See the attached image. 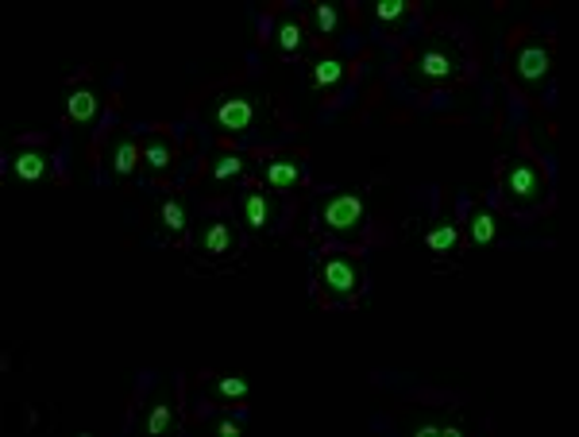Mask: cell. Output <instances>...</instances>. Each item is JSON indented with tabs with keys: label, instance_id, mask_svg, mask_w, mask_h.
Returning a JSON list of instances; mask_svg holds the SVG:
<instances>
[{
	"label": "cell",
	"instance_id": "obj_1",
	"mask_svg": "<svg viewBox=\"0 0 579 437\" xmlns=\"http://www.w3.org/2000/svg\"><path fill=\"white\" fill-rule=\"evenodd\" d=\"M205 129H213L224 139H244L274 124V97L263 89H221L201 105Z\"/></svg>",
	"mask_w": 579,
	"mask_h": 437
},
{
	"label": "cell",
	"instance_id": "obj_2",
	"mask_svg": "<svg viewBox=\"0 0 579 437\" xmlns=\"http://www.w3.org/2000/svg\"><path fill=\"white\" fill-rule=\"evenodd\" d=\"M464 70H468V51H464L460 39L448 32H433L418 51L409 54L406 82L421 94H433V89L456 86Z\"/></svg>",
	"mask_w": 579,
	"mask_h": 437
},
{
	"label": "cell",
	"instance_id": "obj_3",
	"mask_svg": "<svg viewBox=\"0 0 579 437\" xmlns=\"http://www.w3.org/2000/svg\"><path fill=\"white\" fill-rule=\"evenodd\" d=\"M371 221V194L359 190H336L324 194L309 214V229L317 236H341V241H359Z\"/></svg>",
	"mask_w": 579,
	"mask_h": 437
},
{
	"label": "cell",
	"instance_id": "obj_4",
	"mask_svg": "<svg viewBox=\"0 0 579 437\" xmlns=\"http://www.w3.org/2000/svg\"><path fill=\"white\" fill-rule=\"evenodd\" d=\"M313 291L324 306H356L367 291V267L348 252H321L313 259Z\"/></svg>",
	"mask_w": 579,
	"mask_h": 437
},
{
	"label": "cell",
	"instance_id": "obj_5",
	"mask_svg": "<svg viewBox=\"0 0 579 437\" xmlns=\"http://www.w3.org/2000/svg\"><path fill=\"white\" fill-rule=\"evenodd\" d=\"M189 252H194V267L221 271V267H229V264H239V256H244V232H239V224L229 221L224 214H213L194 224V232H189Z\"/></svg>",
	"mask_w": 579,
	"mask_h": 437
},
{
	"label": "cell",
	"instance_id": "obj_6",
	"mask_svg": "<svg viewBox=\"0 0 579 437\" xmlns=\"http://www.w3.org/2000/svg\"><path fill=\"white\" fill-rule=\"evenodd\" d=\"M498 194L506 197V206L529 214V209L549 202V174L545 167L529 159V155H510L498 163Z\"/></svg>",
	"mask_w": 579,
	"mask_h": 437
},
{
	"label": "cell",
	"instance_id": "obj_7",
	"mask_svg": "<svg viewBox=\"0 0 579 437\" xmlns=\"http://www.w3.org/2000/svg\"><path fill=\"white\" fill-rule=\"evenodd\" d=\"M232 214H236V221L244 224L247 232H259V236H267V232H274L282 224V206H279V194H271V190H259V186H247L236 194V202H232Z\"/></svg>",
	"mask_w": 579,
	"mask_h": 437
},
{
	"label": "cell",
	"instance_id": "obj_8",
	"mask_svg": "<svg viewBox=\"0 0 579 437\" xmlns=\"http://www.w3.org/2000/svg\"><path fill=\"white\" fill-rule=\"evenodd\" d=\"M556 66V47L553 39H526V44L514 47L510 54V74L518 86L526 89H537V86H545L549 74H553Z\"/></svg>",
	"mask_w": 579,
	"mask_h": 437
},
{
	"label": "cell",
	"instance_id": "obj_9",
	"mask_svg": "<svg viewBox=\"0 0 579 437\" xmlns=\"http://www.w3.org/2000/svg\"><path fill=\"white\" fill-rule=\"evenodd\" d=\"M421 248L429 252V259H433L436 271H444V267H456L464 256V248H468V241H464V229L456 221H448V217H436L433 224H429L426 232H421Z\"/></svg>",
	"mask_w": 579,
	"mask_h": 437
},
{
	"label": "cell",
	"instance_id": "obj_10",
	"mask_svg": "<svg viewBox=\"0 0 579 437\" xmlns=\"http://www.w3.org/2000/svg\"><path fill=\"white\" fill-rule=\"evenodd\" d=\"M259 179H263V186L271 190V194H294V190H306L309 167L298 151H279L263 163Z\"/></svg>",
	"mask_w": 579,
	"mask_h": 437
},
{
	"label": "cell",
	"instance_id": "obj_11",
	"mask_svg": "<svg viewBox=\"0 0 579 437\" xmlns=\"http://www.w3.org/2000/svg\"><path fill=\"white\" fill-rule=\"evenodd\" d=\"M104 167H109L112 182L128 186V182L139 174V167H144V144H139L132 132H120V136H112L109 151H104Z\"/></svg>",
	"mask_w": 579,
	"mask_h": 437
},
{
	"label": "cell",
	"instance_id": "obj_12",
	"mask_svg": "<svg viewBox=\"0 0 579 437\" xmlns=\"http://www.w3.org/2000/svg\"><path fill=\"white\" fill-rule=\"evenodd\" d=\"M271 44H274V54H279L282 62L306 59V47H309L306 20L294 16V12H282V16L274 20V27H271Z\"/></svg>",
	"mask_w": 579,
	"mask_h": 437
},
{
	"label": "cell",
	"instance_id": "obj_13",
	"mask_svg": "<svg viewBox=\"0 0 579 437\" xmlns=\"http://www.w3.org/2000/svg\"><path fill=\"white\" fill-rule=\"evenodd\" d=\"M155 221H159V236L167 244H178L186 232H194V214H189V202L178 194H162L155 202Z\"/></svg>",
	"mask_w": 579,
	"mask_h": 437
},
{
	"label": "cell",
	"instance_id": "obj_14",
	"mask_svg": "<svg viewBox=\"0 0 579 437\" xmlns=\"http://www.w3.org/2000/svg\"><path fill=\"white\" fill-rule=\"evenodd\" d=\"M306 86L321 97H333L348 86V62L336 59V54H317L306 66Z\"/></svg>",
	"mask_w": 579,
	"mask_h": 437
},
{
	"label": "cell",
	"instance_id": "obj_15",
	"mask_svg": "<svg viewBox=\"0 0 579 437\" xmlns=\"http://www.w3.org/2000/svg\"><path fill=\"white\" fill-rule=\"evenodd\" d=\"M464 241L476 244V248H491V244L503 241V221H498V214H494L491 206H483V202H471L468 221H464Z\"/></svg>",
	"mask_w": 579,
	"mask_h": 437
},
{
	"label": "cell",
	"instance_id": "obj_16",
	"mask_svg": "<svg viewBox=\"0 0 579 437\" xmlns=\"http://www.w3.org/2000/svg\"><path fill=\"white\" fill-rule=\"evenodd\" d=\"M62 117L74 124H94L101 117V94H97L89 82H77L66 89V101H62Z\"/></svg>",
	"mask_w": 579,
	"mask_h": 437
},
{
	"label": "cell",
	"instance_id": "obj_17",
	"mask_svg": "<svg viewBox=\"0 0 579 437\" xmlns=\"http://www.w3.org/2000/svg\"><path fill=\"white\" fill-rule=\"evenodd\" d=\"M174 163H178V144L171 136H162V132H151L144 139V171L151 179H167L174 171Z\"/></svg>",
	"mask_w": 579,
	"mask_h": 437
},
{
	"label": "cell",
	"instance_id": "obj_18",
	"mask_svg": "<svg viewBox=\"0 0 579 437\" xmlns=\"http://www.w3.org/2000/svg\"><path fill=\"white\" fill-rule=\"evenodd\" d=\"M12 174H16L20 182H47L54 174V163L44 147H20V151L12 155Z\"/></svg>",
	"mask_w": 579,
	"mask_h": 437
},
{
	"label": "cell",
	"instance_id": "obj_19",
	"mask_svg": "<svg viewBox=\"0 0 579 437\" xmlns=\"http://www.w3.org/2000/svg\"><path fill=\"white\" fill-rule=\"evenodd\" d=\"M205 394L213 399L217 406H244L251 403V384H247L244 376H213L209 384H205Z\"/></svg>",
	"mask_w": 579,
	"mask_h": 437
},
{
	"label": "cell",
	"instance_id": "obj_20",
	"mask_svg": "<svg viewBox=\"0 0 579 437\" xmlns=\"http://www.w3.org/2000/svg\"><path fill=\"white\" fill-rule=\"evenodd\" d=\"M371 12H375V24L391 27V32H406L414 24V4L409 0H379Z\"/></svg>",
	"mask_w": 579,
	"mask_h": 437
},
{
	"label": "cell",
	"instance_id": "obj_21",
	"mask_svg": "<svg viewBox=\"0 0 579 437\" xmlns=\"http://www.w3.org/2000/svg\"><path fill=\"white\" fill-rule=\"evenodd\" d=\"M244 174H247V159L236 151L217 155L213 167H209V182H213V186H232V182H239Z\"/></svg>",
	"mask_w": 579,
	"mask_h": 437
},
{
	"label": "cell",
	"instance_id": "obj_22",
	"mask_svg": "<svg viewBox=\"0 0 579 437\" xmlns=\"http://www.w3.org/2000/svg\"><path fill=\"white\" fill-rule=\"evenodd\" d=\"M144 429H147V434H178L182 418H178V411H174L171 399H159V403L151 406V414H147Z\"/></svg>",
	"mask_w": 579,
	"mask_h": 437
},
{
	"label": "cell",
	"instance_id": "obj_23",
	"mask_svg": "<svg viewBox=\"0 0 579 437\" xmlns=\"http://www.w3.org/2000/svg\"><path fill=\"white\" fill-rule=\"evenodd\" d=\"M409 434H414V437H460L464 434V422L418 418V422H409Z\"/></svg>",
	"mask_w": 579,
	"mask_h": 437
},
{
	"label": "cell",
	"instance_id": "obj_24",
	"mask_svg": "<svg viewBox=\"0 0 579 437\" xmlns=\"http://www.w3.org/2000/svg\"><path fill=\"white\" fill-rule=\"evenodd\" d=\"M313 32L317 39H333L341 32V12L336 4H313Z\"/></svg>",
	"mask_w": 579,
	"mask_h": 437
},
{
	"label": "cell",
	"instance_id": "obj_25",
	"mask_svg": "<svg viewBox=\"0 0 579 437\" xmlns=\"http://www.w3.org/2000/svg\"><path fill=\"white\" fill-rule=\"evenodd\" d=\"M213 429L217 434H239L244 426H239L236 418H229V414H221V418H213Z\"/></svg>",
	"mask_w": 579,
	"mask_h": 437
}]
</instances>
